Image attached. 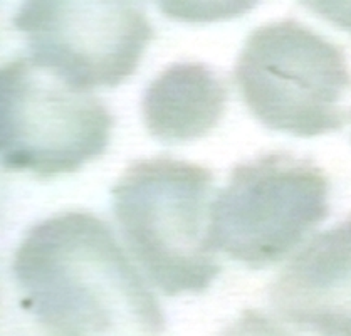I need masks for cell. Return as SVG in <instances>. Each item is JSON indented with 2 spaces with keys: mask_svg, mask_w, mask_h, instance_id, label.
<instances>
[{
  "mask_svg": "<svg viewBox=\"0 0 351 336\" xmlns=\"http://www.w3.org/2000/svg\"><path fill=\"white\" fill-rule=\"evenodd\" d=\"M24 306L49 336H160L155 296L91 214L66 212L29 230L14 257Z\"/></svg>",
  "mask_w": 351,
  "mask_h": 336,
  "instance_id": "cell-1",
  "label": "cell"
},
{
  "mask_svg": "<svg viewBox=\"0 0 351 336\" xmlns=\"http://www.w3.org/2000/svg\"><path fill=\"white\" fill-rule=\"evenodd\" d=\"M212 182L195 163L153 158L134 162L113 187L123 237L167 296L202 293L220 271L208 244Z\"/></svg>",
  "mask_w": 351,
  "mask_h": 336,
  "instance_id": "cell-2",
  "label": "cell"
},
{
  "mask_svg": "<svg viewBox=\"0 0 351 336\" xmlns=\"http://www.w3.org/2000/svg\"><path fill=\"white\" fill-rule=\"evenodd\" d=\"M251 113L267 128L311 138L343 128L351 73L338 46L296 21L256 29L235 64Z\"/></svg>",
  "mask_w": 351,
  "mask_h": 336,
  "instance_id": "cell-3",
  "label": "cell"
},
{
  "mask_svg": "<svg viewBox=\"0 0 351 336\" xmlns=\"http://www.w3.org/2000/svg\"><path fill=\"white\" fill-rule=\"evenodd\" d=\"M328 192L323 170L291 153L241 163L210 205L208 244L251 267L278 263L328 217Z\"/></svg>",
  "mask_w": 351,
  "mask_h": 336,
  "instance_id": "cell-4",
  "label": "cell"
},
{
  "mask_svg": "<svg viewBox=\"0 0 351 336\" xmlns=\"http://www.w3.org/2000/svg\"><path fill=\"white\" fill-rule=\"evenodd\" d=\"M113 118L89 95L31 58L0 73V153L9 171L54 177L98 158Z\"/></svg>",
  "mask_w": 351,
  "mask_h": 336,
  "instance_id": "cell-5",
  "label": "cell"
},
{
  "mask_svg": "<svg viewBox=\"0 0 351 336\" xmlns=\"http://www.w3.org/2000/svg\"><path fill=\"white\" fill-rule=\"evenodd\" d=\"M14 27L27 37L31 59L83 91L121 84L153 36L145 14L130 2L32 0Z\"/></svg>",
  "mask_w": 351,
  "mask_h": 336,
  "instance_id": "cell-6",
  "label": "cell"
},
{
  "mask_svg": "<svg viewBox=\"0 0 351 336\" xmlns=\"http://www.w3.org/2000/svg\"><path fill=\"white\" fill-rule=\"evenodd\" d=\"M271 301L294 326L318 336H351V215L282 269Z\"/></svg>",
  "mask_w": 351,
  "mask_h": 336,
  "instance_id": "cell-7",
  "label": "cell"
},
{
  "mask_svg": "<svg viewBox=\"0 0 351 336\" xmlns=\"http://www.w3.org/2000/svg\"><path fill=\"white\" fill-rule=\"evenodd\" d=\"M227 91L200 62H175L153 80L141 111L148 133L167 143L205 136L222 118Z\"/></svg>",
  "mask_w": 351,
  "mask_h": 336,
  "instance_id": "cell-8",
  "label": "cell"
},
{
  "mask_svg": "<svg viewBox=\"0 0 351 336\" xmlns=\"http://www.w3.org/2000/svg\"><path fill=\"white\" fill-rule=\"evenodd\" d=\"M220 336H294L276 320L254 309L242 313Z\"/></svg>",
  "mask_w": 351,
  "mask_h": 336,
  "instance_id": "cell-9",
  "label": "cell"
},
{
  "mask_svg": "<svg viewBox=\"0 0 351 336\" xmlns=\"http://www.w3.org/2000/svg\"><path fill=\"white\" fill-rule=\"evenodd\" d=\"M306 5L311 7L326 21L351 32V2H309Z\"/></svg>",
  "mask_w": 351,
  "mask_h": 336,
  "instance_id": "cell-10",
  "label": "cell"
}]
</instances>
